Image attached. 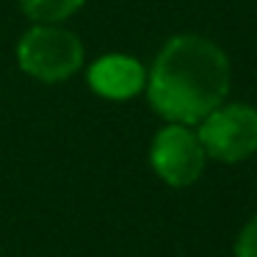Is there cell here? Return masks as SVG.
<instances>
[{"label":"cell","instance_id":"obj_1","mask_svg":"<svg viewBox=\"0 0 257 257\" xmlns=\"http://www.w3.org/2000/svg\"><path fill=\"white\" fill-rule=\"evenodd\" d=\"M229 89V61L205 36H174L152 64L147 94L163 119L196 124L224 102Z\"/></svg>","mask_w":257,"mask_h":257},{"label":"cell","instance_id":"obj_2","mask_svg":"<svg viewBox=\"0 0 257 257\" xmlns=\"http://www.w3.org/2000/svg\"><path fill=\"white\" fill-rule=\"evenodd\" d=\"M20 67L36 80L56 83L75 75L83 64V45L67 28L56 25H36L17 45Z\"/></svg>","mask_w":257,"mask_h":257},{"label":"cell","instance_id":"obj_3","mask_svg":"<svg viewBox=\"0 0 257 257\" xmlns=\"http://www.w3.org/2000/svg\"><path fill=\"white\" fill-rule=\"evenodd\" d=\"M199 141L205 155L224 163L246 161L257 152V111L243 102L218 105L199 122Z\"/></svg>","mask_w":257,"mask_h":257},{"label":"cell","instance_id":"obj_4","mask_svg":"<svg viewBox=\"0 0 257 257\" xmlns=\"http://www.w3.org/2000/svg\"><path fill=\"white\" fill-rule=\"evenodd\" d=\"M205 147H202L199 136L191 133L185 124H169L155 136L150 150L152 169L163 183L174 185V188H185V185L196 183L205 169Z\"/></svg>","mask_w":257,"mask_h":257},{"label":"cell","instance_id":"obj_5","mask_svg":"<svg viewBox=\"0 0 257 257\" xmlns=\"http://www.w3.org/2000/svg\"><path fill=\"white\" fill-rule=\"evenodd\" d=\"M89 83L105 100H130L136 97L147 83L144 67L130 56H102L91 64Z\"/></svg>","mask_w":257,"mask_h":257},{"label":"cell","instance_id":"obj_6","mask_svg":"<svg viewBox=\"0 0 257 257\" xmlns=\"http://www.w3.org/2000/svg\"><path fill=\"white\" fill-rule=\"evenodd\" d=\"M86 0H20L23 12L28 14L34 23L42 25H53L67 20L69 14H75Z\"/></svg>","mask_w":257,"mask_h":257},{"label":"cell","instance_id":"obj_7","mask_svg":"<svg viewBox=\"0 0 257 257\" xmlns=\"http://www.w3.org/2000/svg\"><path fill=\"white\" fill-rule=\"evenodd\" d=\"M235 257H257V216H251L240 229L235 240Z\"/></svg>","mask_w":257,"mask_h":257}]
</instances>
